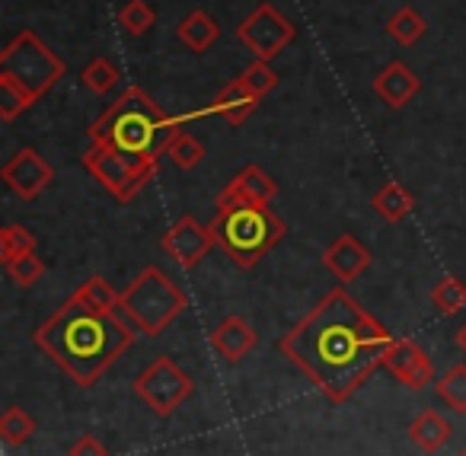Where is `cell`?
I'll return each instance as SVG.
<instances>
[{
  "instance_id": "6da1fadb",
  "label": "cell",
  "mask_w": 466,
  "mask_h": 456,
  "mask_svg": "<svg viewBox=\"0 0 466 456\" xmlns=\"http://www.w3.org/2000/svg\"><path fill=\"white\" fill-rule=\"evenodd\" d=\"M393 335L336 288L279 341V351L332 402H345L377 367H383Z\"/></svg>"
},
{
  "instance_id": "7a4b0ae2",
  "label": "cell",
  "mask_w": 466,
  "mask_h": 456,
  "mask_svg": "<svg viewBox=\"0 0 466 456\" xmlns=\"http://www.w3.org/2000/svg\"><path fill=\"white\" fill-rule=\"evenodd\" d=\"M135 332L118 313H99L71 294L52 319L35 329L33 341L77 386H93L135 345Z\"/></svg>"
},
{
  "instance_id": "3957f363",
  "label": "cell",
  "mask_w": 466,
  "mask_h": 456,
  "mask_svg": "<svg viewBox=\"0 0 466 456\" xmlns=\"http://www.w3.org/2000/svg\"><path fill=\"white\" fill-rule=\"evenodd\" d=\"M195 116H169L160 103L147 96L141 86H128L118 93V99L90 125V141L112 144L128 154H141L150 160H160L167 154L169 141L186 128Z\"/></svg>"
},
{
  "instance_id": "277c9868",
  "label": "cell",
  "mask_w": 466,
  "mask_h": 456,
  "mask_svg": "<svg viewBox=\"0 0 466 456\" xmlns=\"http://www.w3.org/2000/svg\"><path fill=\"white\" fill-rule=\"evenodd\" d=\"M214 243L230 256L233 265L253 269L285 239L288 227L268 205H237L214 214Z\"/></svg>"
},
{
  "instance_id": "5b68a950",
  "label": "cell",
  "mask_w": 466,
  "mask_h": 456,
  "mask_svg": "<svg viewBox=\"0 0 466 456\" xmlns=\"http://www.w3.org/2000/svg\"><path fill=\"white\" fill-rule=\"evenodd\" d=\"M188 307V294L160 269V265H147L128 288L122 290V303H118V316L137 329L147 339L163 335V329L173 319H179Z\"/></svg>"
},
{
  "instance_id": "8992f818",
  "label": "cell",
  "mask_w": 466,
  "mask_h": 456,
  "mask_svg": "<svg viewBox=\"0 0 466 456\" xmlns=\"http://www.w3.org/2000/svg\"><path fill=\"white\" fill-rule=\"evenodd\" d=\"M0 74L14 77L20 86H26L35 99H42L61 77L67 74V65L33 33L23 29L7 42L0 52Z\"/></svg>"
},
{
  "instance_id": "52a82bcc",
  "label": "cell",
  "mask_w": 466,
  "mask_h": 456,
  "mask_svg": "<svg viewBox=\"0 0 466 456\" xmlns=\"http://www.w3.org/2000/svg\"><path fill=\"white\" fill-rule=\"evenodd\" d=\"M84 167L90 169V176L112 195V198L128 205L144 186L157 176L160 160H150L141 154H128L118 150L112 144H90V150L84 154Z\"/></svg>"
},
{
  "instance_id": "ba28073f",
  "label": "cell",
  "mask_w": 466,
  "mask_h": 456,
  "mask_svg": "<svg viewBox=\"0 0 466 456\" xmlns=\"http://www.w3.org/2000/svg\"><path fill=\"white\" fill-rule=\"evenodd\" d=\"M195 383L169 354L154 358V364H147L135 377V392L147 409H154L160 418H169L188 396H192Z\"/></svg>"
},
{
  "instance_id": "9c48e42d",
  "label": "cell",
  "mask_w": 466,
  "mask_h": 456,
  "mask_svg": "<svg viewBox=\"0 0 466 456\" xmlns=\"http://www.w3.org/2000/svg\"><path fill=\"white\" fill-rule=\"evenodd\" d=\"M237 39L243 42L247 52H253V58L272 61L298 39V26H294L285 14H279L272 4H259V7L237 26Z\"/></svg>"
},
{
  "instance_id": "30bf717a",
  "label": "cell",
  "mask_w": 466,
  "mask_h": 456,
  "mask_svg": "<svg viewBox=\"0 0 466 456\" xmlns=\"http://www.w3.org/2000/svg\"><path fill=\"white\" fill-rule=\"evenodd\" d=\"M0 179L7 182V188L14 195H20V198H26V201H35L55 182V167L35 147H23L4 163Z\"/></svg>"
},
{
  "instance_id": "8fae6325",
  "label": "cell",
  "mask_w": 466,
  "mask_h": 456,
  "mask_svg": "<svg viewBox=\"0 0 466 456\" xmlns=\"http://www.w3.org/2000/svg\"><path fill=\"white\" fill-rule=\"evenodd\" d=\"M160 246H163V252L179 265V269L188 271V269H195V265H198L218 243H214L211 227L198 224L192 214H182V218L176 220L167 233H163Z\"/></svg>"
},
{
  "instance_id": "7c38bea8",
  "label": "cell",
  "mask_w": 466,
  "mask_h": 456,
  "mask_svg": "<svg viewBox=\"0 0 466 456\" xmlns=\"http://www.w3.org/2000/svg\"><path fill=\"white\" fill-rule=\"evenodd\" d=\"M383 367L400 380L409 390H425L434 380V367L431 358L425 354V348L412 339H393L383 354Z\"/></svg>"
},
{
  "instance_id": "4fadbf2b",
  "label": "cell",
  "mask_w": 466,
  "mask_h": 456,
  "mask_svg": "<svg viewBox=\"0 0 466 456\" xmlns=\"http://www.w3.org/2000/svg\"><path fill=\"white\" fill-rule=\"evenodd\" d=\"M275 195H279V186H275L272 176L262 167H256V163H249V167H243L240 173L220 188L214 205H218V211L237 205H272Z\"/></svg>"
},
{
  "instance_id": "5bb4252c",
  "label": "cell",
  "mask_w": 466,
  "mask_h": 456,
  "mask_svg": "<svg viewBox=\"0 0 466 456\" xmlns=\"http://www.w3.org/2000/svg\"><path fill=\"white\" fill-rule=\"evenodd\" d=\"M370 90H374V96L380 99L383 106H390V109H406L421 93V77L409 65H402V61H390L374 77Z\"/></svg>"
},
{
  "instance_id": "9a60e30c",
  "label": "cell",
  "mask_w": 466,
  "mask_h": 456,
  "mask_svg": "<svg viewBox=\"0 0 466 456\" xmlns=\"http://www.w3.org/2000/svg\"><path fill=\"white\" fill-rule=\"evenodd\" d=\"M370 262H374L370 249L361 243V239L351 237V233H342V237L323 252V269L342 284H349V281H355L358 275H364V271L370 269Z\"/></svg>"
},
{
  "instance_id": "2e32d148",
  "label": "cell",
  "mask_w": 466,
  "mask_h": 456,
  "mask_svg": "<svg viewBox=\"0 0 466 456\" xmlns=\"http://www.w3.org/2000/svg\"><path fill=\"white\" fill-rule=\"evenodd\" d=\"M211 345L227 364H240V360L259 345V335H256V329L247 322V316L233 313V316H227V319H220V326L211 332Z\"/></svg>"
},
{
  "instance_id": "e0dca14e",
  "label": "cell",
  "mask_w": 466,
  "mask_h": 456,
  "mask_svg": "<svg viewBox=\"0 0 466 456\" xmlns=\"http://www.w3.org/2000/svg\"><path fill=\"white\" fill-rule=\"evenodd\" d=\"M259 103H262L259 96H253V93H249L240 80H233V84H227L224 90L211 99V106H208V109L192 112V116L195 118H198V116H218V118H224L227 125H233V128H237V125L249 122V116L259 109Z\"/></svg>"
},
{
  "instance_id": "ac0fdd59",
  "label": "cell",
  "mask_w": 466,
  "mask_h": 456,
  "mask_svg": "<svg viewBox=\"0 0 466 456\" xmlns=\"http://www.w3.org/2000/svg\"><path fill=\"white\" fill-rule=\"evenodd\" d=\"M176 39H179L188 52L201 55L220 39V23L214 20L211 14H205V10H192V14L176 26Z\"/></svg>"
},
{
  "instance_id": "d6986e66",
  "label": "cell",
  "mask_w": 466,
  "mask_h": 456,
  "mask_svg": "<svg viewBox=\"0 0 466 456\" xmlns=\"http://www.w3.org/2000/svg\"><path fill=\"white\" fill-rule=\"evenodd\" d=\"M409 437H412L415 447H421L425 453H438V450L453 437V428L441 411L425 409L419 418H412V424H409Z\"/></svg>"
},
{
  "instance_id": "ffe728a7",
  "label": "cell",
  "mask_w": 466,
  "mask_h": 456,
  "mask_svg": "<svg viewBox=\"0 0 466 456\" xmlns=\"http://www.w3.org/2000/svg\"><path fill=\"white\" fill-rule=\"evenodd\" d=\"M374 211L380 214L387 224H400V220H406L409 214H412V208H415V195L409 192L402 182H396V179H390L383 188H377L374 192Z\"/></svg>"
},
{
  "instance_id": "44dd1931",
  "label": "cell",
  "mask_w": 466,
  "mask_h": 456,
  "mask_svg": "<svg viewBox=\"0 0 466 456\" xmlns=\"http://www.w3.org/2000/svg\"><path fill=\"white\" fill-rule=\"evenodd\" d=\"M387 33H390V39L400 42L402 48H412V46H419L421 35L428 33V23L415 7H400L387 20Z\"/></svg>"
},
{
  "instance_id": "7402d4cb",
  "label": "cell",
  "mask_w": 466,
  "mask_h": 456,
  "mask_svg": "<svg viewBox=\"0 0 466 456\" xmlns=\"http://www.w3.org/2000/svg\"><path fill=\"white\" fill-rule=\"evenodd\" d=\"M80 84H84L90 93H96V96H106V93H112L118 84H122V71L116 67V61L93 58L90 65L80 71Z\"/></svg>"
},
{
  "instance_id": "603a6c76",
  "label": "cell",
  "mask_w": 466,
  "mask_h": 456,
  "mask_svg": "<svg viewBox=\"0 0 466 456\" xmlns=\"http://www.w3.org/2000/svg\"><path fill=\"white\" fill-rule=\"evenodd\" d=\"M74 297L84 300L86 307L99 309V313H118V303H122V290H116L106 278H99V275L90 278L84 288L74 290Z\"/></svg>"
},
{
  "instance_id": "cb8c5ba5",
  "label": "cell",
  "mask_w": 466,
  "mask_h": 456,
  "mask_svg": "<svg viewBox=\"0 0 466 456\" xmlns=\"http://www.w3.org/2000/svg\"><path fill=\"white\" fill-rule=\"evenodd\" d=\"M35 103H39V99H35L26 86H20L14 77H7V74H0V118H4V122H14L16 116H23V112Z\"/></svg>"
},
{
  "instance_id": "d4e9b609",
  "label": "cell",
  "mask_w": 466,
  "mask_h": 456,
  "mask_svg": "<svg viewBox=\"0 0 466 456\" xmlns=\"http://www.w3.org/2000/svg\"><path fill=\"white\" fill-rule=\"evenodd\" d=\"M33 434H35V418L29 415L26 409L14 405V409H7L0 415V437H4L7 447H20V443H26Z\"/></svg>"
},
{
  "instance_id": "484cf974",
  "label": "cell",
  "mask_w": 466,
  "mask_h": 456,
  "mask_svg": "<svg viewBox=\"0 0 466 456\" xmlns=\"http://www.w3.org/2000/svg\"><path fill=\"white\" fill-rule=\"evenodd\" d=\"M157 10L150 7L147 0H128L122 10H118V29L125 35H144L147 29H154Z\"/></svg>"
},
{
  "instance_id": "4316f807",
  "label": "cell",
  "mask_w": 466,
  "mask_h": 456,
  "mask_svg": "<svg viewBox=\"0 0 466 456\" xmlns=\"http://www.w3.org/2000/svg\"><path fill=\"white\" fill-rule=\"evenodd\" d=\"M431 303L444 316L460 313V309H466V284L460 278H441L431 290Z\"/></svg>"
},
{
  "instance_id": "83f0119b",
  "label": "cell",
  "mask_w": 466,
  "mask_h": 456,
  "mask_svg": "<svg viewBox=\"0 0 466 456\" xmlns=\"http://www.w3.org/2000/svg\"><path fill=\"white\" fill-rule=\"evenodd\" d=\"M438 396L451 405L457 415L466 411V364H453L444 377L438 380Z\"/></svg>"
},
{
  "instance_id": "f1b7e54d",
  "label": "cell",
  "mask_w": 466,
  "mask_h": 456,
  "mask_svg": "<svg viewBox=\"0 0 466 456\" xmlns=\"http://www.w3.org/2000/svg\"><path fill=\"white\" fill-rule=\"evenodd\" d=\"M167 157L173 160V167L179 169H195L201 160H205V147H201L198 137H192L188 131H179V135L169 141Z\"/></svg>"
},
{
  "instance_id": "f546056e",
  "label": "cell",
  "mask_w": 466,
  "mask_h": 456,
  "mask_svg": "<svg viewBox=\"0 0 466 456\" xmlns=\"http://www.w3.org/2000/svg\"><path fill=\"white\" fill-rule=\"evenodd\" d=\"M26 252H35L33 230H26L20 224H7L0 230V262H10L16 256H26Z\"/></svg>"
},
{
  "instance_id": "4dcf8cb0",
  "label": "cell",
  "mask_w": 466,
  "mask_h": 456,
  "mask_svg": "<svg viewBox=\"0 0 466 456\" xmlns=\"http://www.w3.org/2000/svg\"><path fill=\"white\" fill-rule=\"evenodd\" d=\"M237 80H240V84L259 99H266L268 93L279 86V74L272 71V65H268V61H259V58H253V65H249Z\"/></svg>"
},
{
  "instance_id": "1f68e13d",
  "label": "cell",
  "mask_w": 466,
  "mask_h": 456,
  "mask_svg": "<svg viewBox=\"0 0 466 456\" xmlns=\"http://www.w3.org/2000/svg\"><path fill=\"white\" fill-rule=\"evenodd\" d=\"M4 271L10 275V281L20 284V288H33L42 275H46V262H42L35 252H26V256H16L10 262H4Z\"/></svg>"
},
{
  "instance_id": "d6a6232c",
  "label": "cell",
  "mask_w": 466,
  "mask_h": 456,
  "mask_svg": "<svg viewBox=\"0 0 466 456\" xmlns=\"http://www.w3.org/2000/svg\"><path fill=\"white\" fill-rule=\"evenodd\" d=\"M67 456H109V450H106L93 434H84L71 450H67Z\"/></svg>"
},
{
  "instance_id": "836d02e7",
  "label": "cell",
  "mask_w": 466,
  "mask_h": 456,
  "mask_svg": "<svg viewBox=\"0 0 466 456\" xmlns=\"http://www.w3.org/2000/svg\"><path fill=\"white\" fill-rule=\"evenodd\" d=\"M457 348H460V351L466 354V326H463V329H460V332H457Z\"/></svg>"
},
{
  "instance_id": "e575fe53",
  "label": "cell",
  "mask_w": 466,
  "mask_h": 456,
  "mask_svg": "<svg viewBox=\"0 0 466 456\" xmlns=\"http://www.w3.org/2000/svg\"><path fill=\"white\" fill-rule=\"evenodd\" d=\"M460 456H466V450H463V453H460Z\"/></svg>"
}]
</instances>
